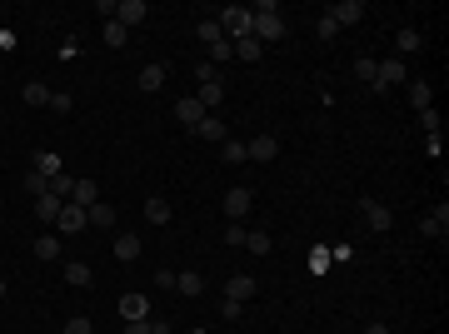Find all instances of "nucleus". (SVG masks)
<instances>
[{"label": "nucleus", "mask_w": 449, "mask_h": 334, "mask_svg": "<svg viewBox=\"0 0 449 334\" xmlns=\"http://www.w3.org/2000/svg\"><path fill=\"white\" fill-rule=\"evenodd\" d=\"M85 225H90V214H85L75 200H65V205H61V214H55V230H61V235H80Z\"/></svg>", "instance_id": "2"}, {"label": "nucleus", "mask_w": 449, "mask_h": 334, "mask_svg": "<svg viewBox=\"0 0 449 334\" xmlns=\"http://www.w3.org/2000/svg\"><path fill=\"white\" fill-rule=\"evenodd\" d=\"M419 125H424L429 135H439V110H434V105H429V110H419Z\"/></svg>", "instance_id": "40"}, {"label": "nucleus", "mask_w": 449, "mask_h": 334, "mask_svg": "<svg viewBox=\"0 0 449 334\" xmlns=\"http://www.w3.org/2000/svg\"><path fill=\"white\" fill-rule=\"evenodd\" d=\"M25 190H30V195H35V200H40V195H45V190H50V180H45V175H40V170H35V175H25Z\"/></svg>", "instance_id": "39"}, {"label": "nucleus", "mask_w": 449, "mask_h": 334, "mask_svg": "<svg viewBox=\"0 0 449 334\" xmlns=\"http://www.w3.org/2000/svg\"><path fill=\"white\" fill-rule=\"evenodd\" d=\"M175 280H180L175 269H160V274H155V285H160V290H175Z\"/></svg>", "instance_id": "43"}, {"label": "nucleus", "mask_w": 449, "mask_h": 334, "mask_svg": "<svg viewBox=\"0 0 449 334\" xmlns=\"http://www.w3.org/2000/svg\"><path fill=\"white\" fill-rule=\"evenodd\" d=\"M220 155H224V165H240V160H250L245 140H224V145H220Z\"/></svg>", "instance_id": "24"}, {"label": "nucleus", "mask_w": 449, "mask_h": 334, "mask_svg": "<svg viewBox=\"0 0 449 334\" xmlns=\"http://www.w3.org/2000/svg\"><path fill=\"white\" fill-rule=\"evenodd\" d=\"M85 214H90V225H100V230H110V225H115V205H105V200H95Z\"/></svg>", "instance_id": "15"}, {"label": "nucleus", "mask_w": 449, "mask_h": 334, "mask_svg": "<svg viewBox=\"0 0 449 334\" xmlns=\"http://www.w3.org/2000/svg\"><path fill=\"white\" fill-rule=\"evenodd\" d=\"M324 15H329L334 25H340V30H345V25H360V15H365V6H360V0H334V6H329Z\"/></svg>", "instance_id": "4"}, {"label": "nucleus", "mask_w": 449, "mask_h": 334, "mask_svg": "<svg viewBox=\"0 0 449 334\" xmlns=\"http://www.w3.org/2000/svg\"><path fill=\"white\" fill-rule=\"evenodd\" d=\"M245 250L250 255H270V235L265 230H245Z\"/></svg>", "instance_id": "28"}, {"label": "nucleus", "mask_w": 449, "mask_h": 334, "mask_svg": "<svg viewBox=\"0 0 449 334\" xmlns=\"http://www.w3.org/2000/svg\"><path fill=\"white\" fill-rule=\"evenodd\" d=\"M70 200H75L80 210H90V205L100 200V185H95V180H75V190H70Z\"/></svg>", "instance_id": "12"}, {"label": "nucleus", "mask_w": 449, "mask_h": 334, "mask_svg": "<svg viewBox=\"0 0 449 334\" xmlns=\"http://www.w3.org/2000/svg\"><path fill=\"white\" fill-rule=\"evenodd\" d=\"M245 150H250V160H274L279 155V140L274 135H255V140H245Z\"/></svg>", "instance_id": "9"}, {"label": "nucleus", "mask_w": 449, "mask_h": 334, "mask_svg": "<svg viewBox=\"0 0 449 334\" xmlns=\"http://www.w3.org/2000/svg\"><path fill=\"white\" fill-rule=\"evenodd\" d=\"M175 290H180V295H200V274H190V269H185L180 280H175Z\"/></svg>", "instance_id": "35"}, {"label": "nucleus", "mask_w": 449, "mask_h": 334, "mask_svg": "<svg viewBox=\"0 0 449 334\" xmlns=\"http://www.w3.org/2000/svg\"><path fill=\"white\" fill-rule=\"evenodd\" d=\"M120 319L130 324V319H150V300L145 295H125L120 300Z\"/></svg>", "instance_id": "10"}, {"label": "nucleus", "mask_w": 449, "mask_h": 334, "mask_svg": "<svg viewBox=\"0 0 449 334\" xmlns=\"http://www.w3.org/2000/svg\"><path fill=\"white\" fill-rule=\"evenodd\" d=\"M115 255H120L125 264H130V259H140V235H130V230H125V235L115 240Z\"/></svg>", "instance_id": "19"}, {"label": "nucleus", "mask_w": 449, "mask_h": 334, "mask_svg": "<svg viewBox=\"0 0 449 334\" xmlns=\"http://www.w3.org/2000/svg\"><path fill=\"white\" fill-rule=\"evenodd\" d=\"M61 205H65V200H55V195L45 190V195L35 200V214H40V225H55V214H61Z\"/></svg>", "instance_id": "13"}, {"label": "nucleus", "mask_w": 449, "mask_h": 334, "mask_svg": "<svg viewBox=\"0 0 449 334\" xmlns=\"http://www.w3.org/2000/svg\"><path fill=\"white\" fill-rule=\"evenodd\" d=\"M195 80H200V85H215V80H220V70H215L210 60H200V65H195Z\"/></svg>", "instance_id": "38"}, {"label": "nucleus", "mask_w": 449, "mask_h": 334, "mask_svg": "<svg viewBox=\"0 0 449 334\" xmlns=\"http://www.w3.org/2000/svg\"><path fill=\"white\" fill-rule=\"evenodd\" d=\"M419 45H424V35H419L415 25H405V30L395 35V50H405V55H410V50H419Z\"/></svg>", "instance_id": "20"}, {"label": "nucleus", "mask_w": 449, "mask_h": 334, "mask_svg": "<svg viewBox=\"0 0 449 334\" xmlns=\"http://www.w3.org/2000/svg\"><path fill=\"white\" fill-rule=\"evenodd\" d=\"M0 300H6V280H0Z\"/></svg>", "instance_id": "46"}, {"label": "nucleus", "mask_w": 449, "mask_h": 334, "mask_svg": "<svg viewBox=\"0 0 449 334\" xmlns=\"http://www.w3.org/2000/svg\"><path fill=\"white\" fill-rule=\"evenodd\" d=\"M61 334H90V319H85V314H75V319H70Z\"/></svg>", "instance_id": "41"}, {"label": "nucleus", "mask_w": 449, "mask_h": 334, "mask_svg": "<svg viewBox=\"0 0 449 334\" xmlns=\"http://www.w3.org/2000/svg\"><path fill=\"white\" fill-rule=\"evenodd\" d=\"M429 100H434V90H429L424 80H410V105H415V110H429Z\"/></svg>", "instance_id": "21"}, {"label": "nucleus", "mask_w": 449, "mask_h": 334, "mask_svg": "<svg viewBox=\"0 0 449 334\" xmlns=\"http://www.w3.org/2000/svg\"><path fill=\"white\" fill-rule=\"evenodd\" d=\"M165 75H170V65H165V60H160V65H145V70H140V90H160Z\"/></svg>", "instance_id": "16"}, {"label": "nucleus", "mask_w": 449, "mask_h": 334, "mask_svg": "<svg viewBox=\"0 0 449 334\" xmlns=\"http://www.w3.org/2000/svg\"><path fill=\"white\" fill-rule=\"evenodd\" d=\"M230 45H235V55H240V60H250V65H255L260 55H265V45H260L255 35H245V40H230Z\"/></svg>", "instance_id": "18"}, {"label": "nucleus", "mask_w": 449, "mask_h": 334, "mask_svg": "<svg viewBox=\"0 0 449 334\" xmlns=\"http://www.w3.org/2000/svg\"><path fill=\"white\" fill-rule=\"evenodd\" d=\"M175 120H180V125H190V130H195V125H200V120H205V105H200V100H195V95H185V100H175Z\"/></svg>", "instance_id": "7"}, {"label": "nucleus", "mask_w": 449, "mask_h": 334, "mask_svg": "<svg viewBox=\"0 0 449 334\" xmlns=\"http://www.w3.org/2000/svg\"><path fill=\"white\" fill-rule=\"evenodd\" d=\"M145 219H150V225H165V219H170V205H165L160 195H155V200H145Z\"/></svg>", "instance_id": "22"}, {"label": "nucleus", "mask_w": 449, "mask_h": 334, "mask_svg": "<svg viewBox=\"0 0 449 334\" xmlns=\"http://www.w3.org/2000/svg\"><path fill=\"white\" fill-rule=\"evenodd\" d=\"M70 190H75L70 175H55V180H50V195H55V200H70Z\"/></svg>", "instance_id": "33"}, {"label": "nucleus", "mask_w": 449, "mask_h": 334, "mask_svg": "<svg viewBox=\"0 0 449 334\" xmlns=\"http://www.w3.org/2000/svg\"><path fill=\"white\" fill-rule=\"evenodd\" d=\"M125 334H155V319H130Z\"/></svg>", "instance_id": "42"}, {"label": "nucleus", "mask_w": 449, "mask_h": 334, "mask_svg": "<svg viewBox=\"0 0 449 334\" xmlns=\"http://www.w3.org/2000/svg\"><path fill=\"white\" fill-rule=\"evenodd\" d=\"M50 110L55 115H70V95H50Z\"/></svg>", "instance_id": "44"}, {"label": "nucleus", "mask_w": 449, "mask_h": 334, "mask_svg": "<svg viewBox=\"0 0 449 334\" xmlns=\"http://www.w3.org/2000/svg\"><path fill=\"white\" fill-rule=\"evenodd\" d=\"M360 214H365V225H369V230H389V225H395V214H389L379 200H369V195L360 200Z\"/></svg>", "instance_id": "6"}, {"label": "nucleus", "mask_w": 449, "mask_h": 334, "mask_svg": "<svg viewBox=\"0 0 449 334\" xmlns=\"http://www.w3.org/2000/svg\"><path fill=\"white\" fill-rule=\"evenodd\" d=\"M195 100H200L205 110H215V105L224 100V85H220V80H215V85H200V95H195Z\"/></svg>", "instance_id": "27"}, {"label": "nucleus", "mask_w": 449, "mask_h": 334, "mask_svg": "<svg viewBox=\"0 0 449 334\" xmlns=\"http://www.w3.org/2000/svg\"><path fill=\"white\" fill-rule=\"evenodd\" d=\"M215 40H224L220 20H200V45H215Z\"/></svg>", "instance_id": "31"}, {"label": "nucleus", "mask_w": 449, "mask_h": 334, "mask_svg": "<svg viewBox=\"0 0 449 334\" xmlns=\"http://www.w3.org/2000/svg\"><path fill=\"white\" fill-rule=\"evenodd\" d=\"M374 65H379V60H369V55H360V60H355V75H360L365 85H369V80H374Z\"/></svg>", "instance_id": "37"}, {"label": "nucleus", "mask_w": 449, "mask_h": 334, "mask_svg": "<svg viewBox=\"0 0 449 334\" xmlns=\"http://www.w3.org/2000/svg\"><path fill=\"white\" fill-rule=\"evenodd\" d=\"M195 135H200V140H210V145H224V125H220L215 115H205V120L195 125Z\"/></svg>", "instance_id": "17"}, {"label": "nucleus", "mask_w": 449, "mask_h": 334, "mask_svg": "<svg viewBox=\"0 0 449 334\" xmlns=\"http://www.w3.org/2000/svg\"><path fill=\"white\" fill-rule=\"evenodd\" d=\"M35 255L40 259H55V255H61V235H40L35 240Z\"/></svg>", "instance_id": "29"}, {"label": "nucleus", "mask_w": 449, "mask_h": 334, "mask_svg": "<svg viewBox=\"0 0 449 334\" xmlns=\"http://www.w3.org/2000/svg\"><path fill=\"white\" fill-rule=\"evenodd\" d=\"M224 214H235V225H240V214H250V190H230L224 195Z\"/></svg>", "instance_id": "14"}, {"label": "nucleus", "mask_w": 449, "mask_h": 334, "mask_svg": "<svg viewBox=\"0 0 449 334\" xmlns=\"http://www.w3.org/2000/svg\"><path fill=\"white\" fill-rule=\"evenodd\" d=\"M419 235H429V240H444V235H449V205H434V210L419 219Z\"/></svg>", "instance_id": "3"}, {"label": "nucleus", "mask_w": 449, "mask_h": 334, "mask_svg": "<svg viewBox=\"0 0 449 334\" xmlns=\"http://www.w3.org/2000/svg\"><path fill=\"white\" fill-rule=\"evenodd\" d=\"M224 295H230L235 304H245V300L255 295V274H235V280H230V285H224Z\"/></svg>", "instance_id": "11"}, {"label": "nucleus", "mask_w": 449, "mask_h": 334, "mask_svg": "<svg viewBox=\"0 0 449 334\" xmlns=\"http://www.w3.org/2000/svg\"><path fill=\"white\" fill-rule=\"evenodd\" d=\"M145 15H150V11H145V0H120V6H115V20H120L125 30H130V25H140Z\"/></svg>", "instance_id": "8"}, {"label": "nucleus", "mask_w": 449, "mask_h": 334, "mask_svg": "<svg viewBox=\"0 0 449 334\" xmlns=\"http://www.w3.org/2000/svg\"><path fill=\"white\" fill-rule=\"evenodd\" d=\"M35 170H40L45 180H55V175H61V155H50V150H45V155H35Z\"/></svg>", "instance_id": "25"}, {"label": "nucleus", "mask_w": 449, "mask_h": 334, "mask_svg": "<svg viewBox=\"0 0 449 334\" xmlns=\"http://www.w3.org/2000/svg\"><path fill=\"white\" fill-rule=\"evenodd\" d=\"M365 334H389V324H379V319H374V324H365Z\"/></svg>", "instance_id": "45"}, {"label": "nucleus", "mask_w": 449, "mask_h": 334, "mask_svg": "<svg viewBox=\"0 0 449 334\" xmlns=\"http://www.w3.org/2000/svg\"><path fill=\"white\" fill-rule=\"evenodd\" d=\"M65 280H70L75 290H85V285L95 280V274H90V264H80V259H75V264H65Z\"/></svg>", "instance_id": "23"}, {"label": "nucleus", "mask_w": 449, "mask_h": 334, "mask_svg": "<svg viewBox=\"0 0 449 334\" xmlns=\"http://www.w3.org/2000/svg\"><path fill=\"white\" fill-rule=\"evenodd\" d=\"M315 35H320V40H334V35H340V25H334L329 15H320V20H315Z\"/></svg>", "instance_id": "36"}, {"label": "nucleus", "mask_w": 449, "mask_h": 334, "mask_svg": "<svg viewBox=\"0 0 449 334\" xmlns=\"http://www.w3.org/2000/svg\"><path fill=\"white\" fill-rule=\"evenodd\" d=\"M250 20H255V25H250V35H255L260 45H265V40H279V35H285V20H279V11H274V15H250Z\"/></svg>", "instance_id": "5"}, {"label": "nucleus", "mask_w": 449, "mask_h": 334, "mask_svg": "<svg viewBox=\"0 0 449 334\" xmlns=\"http://www.w3.org/2000/svg\"><path fill=\"white\" fill-rule=\"evenodd\" d=\"M329 264H334V259H329V250H320V245H315V250H310V269H315V274H324Z\"/></svg>", "instance_id": "34"}, {"label": "nucleus", "mask_w": 449, "mask_h": 334, "mask_svg": "<svg viewBox=\"0 0 449 334\" xmlns=\"http://www.w3.org/2000/svg\"><path fill=\"white\" fill-rule=\"evenodd\" d=\"M205 50H210V65H220V60H230V55H235L230 40H215V45H205Z\"/></svg>", "instance_id": "30"}, {"label": "nucleus", "mask_w": 449, "mask_h": 334, "mask_svg": "<svg viewBox=\"0 0 449 334\" xmlns=\"http://www.w3.org/2000/svg\"><path fill=\"white\" fill-rule=\"evenodd\" d=\"M400 80H405V60L395 55V60H379V65H374V80H369V90H374V95H384V90H395Z\"/></svg>", "instance_id": "1"}, {"label": "nucleus", "mask_w": 449, "mask_h": 334, "mask_svg": "<svg viewBox=\"0 0 449 334\" xmlns=\"http://www.w3.org/2000/svg\"><path fill=\"white\" fill-rule=\"evenodd\" d=\"M20 100H25V105H50V90H45L40 80H30V85L20 90Z\"/></svg>", "instance_id": "26"}, {"label": "nucleus", "mask_w": 449, "mask_h": 334, "mask_svg": "<svg viewBox=\"0 0 449 334\" xmlns=\"http://www.w3.org/2000/svg\"><path fill=\"white\" fill-rule=\"evenodd\" d=\"M105 40H110V45H115V50H120V45L130 40V30H125L120 20H110V25H105Z\"/></svg>", "instance_id": "32"}]
</instances>
